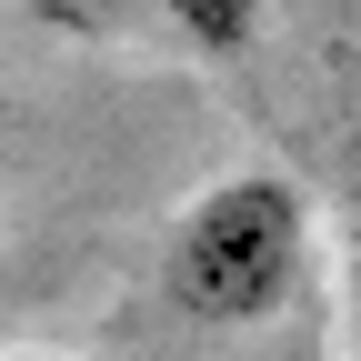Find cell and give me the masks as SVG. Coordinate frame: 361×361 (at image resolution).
Instances as JSON below:
<instances>
[{
    "label": "cell",
    "instance_id": "6da1fadb",
    "mask_svg": "<svg viewBox=\"0 0 361 361\" xmlns=\"http://www.w3.org/2000/svg\"><path fill=\"white\" fill-rule=\"evenodd\" d=\"M311 271V201L281 171H221L191 191V211L161 241V291L201 331H251L271 322Z\"/></svg>",
    "mask_w": 361,
    "mask_h": 361
},
{
    "label": "cell",
    "instance_id": "7a4b0ae2",
    "mask_svg": "<svg viewBox=\"0 0 361 361\" xmlns=\"http://www.w3.org/2000/svg\"><path fill=\"white\" fill-rule=\"evenodd\" d=\"M161 20L191 40L201 61H241L251 30H261V0H161Z\"/></svg>",
    "mask_w": 361,
    "mask_h": 361
},
{
    "label": "cell",
    "instance_id": "3957f363",
    "mask_svg": "<svg viewBox=\"0 0 361 361\" xmlns=\"http://www.w3.org/2000/svg\"><path fill=\"white\" fill-rule=\"evenodd\" d=\"M30 11H40V20H61V30H111L130 0H30Z\"/></svg>",
    "mask_w": 361,
    "mask_h": 361
},
{
    "label": "cell",
    "instance_id": "277c9868",
    "mask_svg": "<svg viewBox=\"0 0 361 361\" xmlns=\"http://www.w3.org/2000/svg\"><path fill=\"white\" fill-rule=\"evenodd\" d=\"M0 361H71V351H0Z\"/></svg>",
    "mask_w": 361,
    "mask_h": 361
},
{
    "label": "cell",
    "instance_id": "5b68a950",
    "mask_svg": "<svg viewBox=\"0 0 361 361\" xmlns=\"http://www.w3.org/2000/svg\"><path fill=\"white\" fill-rule=\"evenodd\" d=\"M0 171H11V121H0Z\"/></svg>",
    "mask_w": 361,
    "mask_h": 361
}]
</instances>
